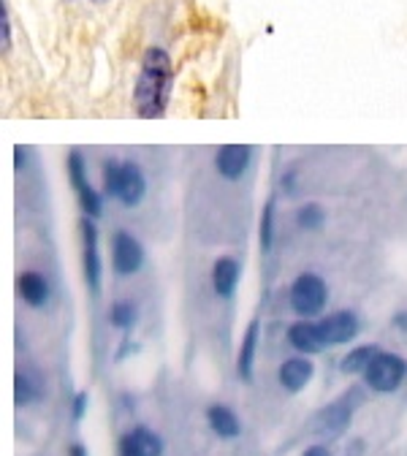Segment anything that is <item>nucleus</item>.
I'll use <instances>...</instances> for the list:
<instances>
[{
  "instance_id": "0eeeda50",
  "label": "nucleus",
  "mask_w": 407,
  "mask_h": 456,
  "mask_svg": "<svg viewBox=\"0 0 407 456\" xmlns=\"http://www.w3.org/2000/svg\"><path fill=\"white\" fill-rule=\"evenodd\" d=\"M318 326L326 346H345V342H351L359 334V318L351 310H337L318 321Z\"/></svg>"
},
{
  "instance_id": "aec40b11",
  "label": "nucleus",
  "mask_w": 407,
  "mask_h": 456,
  "mask_svg": "<svg viewBox=\"0 0 407 456\" xmlns=\"http://www.w3.org/2000/svg\"><path fill=\"white\" fill-rule=\"evenodd\" d=\"M297 220H299V225H302V228H307V232H318V228L326 223V212H323V207H321V204L310 201V204L299 207Z\"/></svg>"
},
{
  "instance_id": "b1692460",
  "label": "nucleus",
  "mask_w": 407,
  "mask_h": 456,
  "mask_svg": "<svg viewBox=\"0 0 407 456\" xmlns=\"http://www.w3.org/2000/svg\"><path fill=\"white\" fill-rule=\"evenodd\" d=\"M0 30H4V52L9 46V17H6V0L0 4Z\"/></svg>"
},
{
  "instance_id": "f03ea898",
  "label": "nucleus",
  "mask_w": 407,
  "mask_h": 456,
  "mask_svg": "<svg viewBox=\"0 0 407 456\" xmlns=\"http://www.w3.org/2000/svg\"><path fill=\"white\" fill-rule=\"evenodd\" d=\"M103 191L106 196L123 201L126 207L142 204L147 193V180L142 175V168L134 160H106L103 163Z\"/></svg>"
},
{
  "instance_id": "4be33fe9",
  "label": "nucleus",
  "mask_w": 407,
  "mask_h": 456,
  "mask_svg": "<svg viewBox=\"0 0 407 456\" xmlns=\"http://www.w3.org/2000/svg\"><path fill=\"white\" fill-rule=\"evenodd\" d=\"M272 242H274V201L269 199L261 215V248L272 250Z\"/></svg>"
},
{
  "instance_id": "a211bd4d",
  "label": "nucleus",
  "mask_w": 407,
  "mask_h": 456,
  "mask_svg": "<svg viewBox=\"0 0 407 456\" xmlns=\"http://www.w3.org/2000/svg\"><path fill=\"white\" fill-rule=\"evenodd\" d=\"M380 354V348L378 346H362V348H354L351 354H347L345 359H342V372L345 375H356V372H364L367 367H370V362L375 359Z\"/></svg>"
},
{
  "instance_id": "f257e3e1",
  "label": "nucleus",
  "mask_w": 407,
  "mask_h": 456,
  "mask_svg": "<svg viewBox=\"0 0 407 456\" xmlns=\"http://www.w3.org/2000/svg\"><path fill=\"white\" fill-rule=\"evenodd\" d=\"M168 90H171V61L168 54L158 46L147 49L142 74L136 82V109L142 118H163L166 103H168Z\"/></svg>"
},
{
  "instance_id": "9b49d317",
  "label": "nucleus",
  "mask_w": 407,
  "mask_h": 456,
  "mask_svg": "<svg viewBox=\"0 0 407 456\" xmlns=\"http://www.w3.org/2000/svg\"><path fill=\"white\" fill-rule=\"evenodd\" d=\"M215 166H217V171L225 180H240L248 171V166H250V147H245V144L220 147V152L215 158Z\"/></svg>"
},
{
  "instance_id": "7ed1b4c3",
  "label": "nucleus",
  "mask_w": 407,
  "mask_h": 456,
  "mask_svg": "<svg viewBox=\"0 0 407 456\" xmlns=\"http://www.w3.org/2000/svg\"><path fill=\"white\" fill-rule=\"evenodd\" d=\"M329 299V289L323 277H318L315 272H305L294 280L290 285V307H294L297 315L302 318H315L321 315V310L326 307Z\"/></svg>"
},
{
  "instance_id": "cd10ccee",
  "label": "nucleus",
  "mask_w": 407,
  "mask_h": 456,
  "mask_svg": "<svg viewBox=\"0 0 407 456\" xmlns=\"http://www.w3.org/2000/svg\"><path fill=\"white\" fill-rule=\"evenodd\" d=\"M14 155H17L14 166H17V168H22V147H17V150H14Z\"/></svg>"
},
{
  "instance_id": "6ab92c4d",
  "label": "nucleus",
  "mask_w": 407,
  "mask_h": 456,
  "mask_svg": "<svg viewBox=\"0 0 407 456\" xmlns=\"http://www.w3.org/2000/svg\"><path fill=\"white\" fill-rule=\"evenodd\" d=\"M41 396V383L36 375H25V372H17L14 378V399L17 405H28V403H36V399Z\"/></svg>"
},
{
  "instance_id": "9d476101",
  "label": "nucleus",
  "mask_w": 407,
  "mask_h": 456,
  "mask_svg": "<svg viewBox=\"0 0 407 456\" xmlns=\"http://www.w3.org/2000/svg\"><path fill=\"white\" fill-rule=\"evenodd\" d=\"M160 453H163V440L147 427H136L120 440V456H160Z\"/></svg>"
},
{
  "instance_id": "412c9836",
  "label": "nucleus",
  "mask_w": 407,
  "mask_h": 456,
  "mask_svg": "<svg viewBox=\"0 0 407 456\" xmlns=\"http://www.w3.org/2000/svg\"><path fill=\"white\" fill-rule=\"evenodd\" d=\"M136 305H131V302H118L111 307V313H109V321L118 326V329H131L134 323H136Z\"/></svg>"
},
{
  "instance_id": "dca6fc26",
  "label": "nucleus",
  "mask_w": 407,
  "mask_h": 456,
  "mask_svg": "<svg viewBox=\"0 0 407 456\" xmlns=\"http://www.w3.org/2000/svg\"><path fill=\"white\" fill-rule=\"evenodd\" d=\"M20 294L30 307H44L49 299V282L38 272H25L20 277Z\"/></svg>"
},
{
  "instance_id": "20e7f679",
  "label": "nucleus",
  "mask_w": 407,
  "mask_h": 456,
  "mask_svg": "<svg viewBox=\"0 0 407 456\" xmlns=\"http://www.w3.org/2000/svg\"><path fill=\"white\" fill-rule=\"evenodd\" d=\"M407 378V362L396 354H378L370 367L364 370V380L372 391L378 394H391L396 391Z\"/></svg>"
},
{
  "instance_id": "4468645a",
  "label": "nucleus",
  "mask_w": 407,
  "mask_h": 456,
  "mask_svg": "<svg viewBox=\"0 0 407 456\" xmlns=\"http://www.w3.org/2000/svg\"><path fill=\"white\" fill-rule=\"evenodd\" d=\"M240 272H242V266L237 258H228V256L217 258V264L212 269V285H215L217 297H223V299L234 297L237 282H240Z\"/></svg>"
},
{
  "instance_id": "bb28decb",
  "label": "nucleus",
  "mask_w": 407,
  "mask_h": 456,
  "mask_svg": "<svg viewBox=\"0 0 407 456\" xmlns=\"http://www.w3.org/2000/svg\"><path fill=\"white\" fill-rule=\"evenodd\" d=\"M71 456H87V448L77 443V445H71Z\"/></svg>"
},
{
  "instance_id": "5701e85b",
  "label": "nucleus",
  "mask_w": 407,
  "mask_h": 456,
  "mask_svg": "<svg viewBox=\"0 0 407 456\" xmlns=\"http://www.w3.org/2000/svg\"><path fill=\"white\" fill-rule=\"evenodd\" d=\"M85 411H87V394H85V391H79V394L74 396L71 413H74V419L79 421V419H85Z\"/></svg>"
},
{
  "instance_id": "f8f14e48",
  "label": "nucleus",
  "mask_w": 407,
  "mask_h": 456,
  "mask_svg": "<svg viewBox=\"0 0 407 456\" xmlns=\"http://www.w3.org/2000/svg\"><path fill=\"white\" fill-rule=\"evenodd\" d=\"M313 375H315L313 362L310 359H302V356H294V359L282 362V367H280V386L285 391H294L297 394V391H302L313 380Z\"/></svg>"
},
{
  "instance_id": "6e6552de",
  "label": "nucleus",
  "mask_w": 407,
  "mask_h": 456,
  "mask_svg": "<svg viewBox=\"0 0 407 456\" xmlns=\"http://www.w3.org/2000/svg\"><path fill=\"white\" fill-rule=\"evenodd\" d=\"M69 175H71V183L77 188V196H79V204L82 209L90 215V217H101L103 212V204H101V196L90 188L87 183V175H85V160L79 152H71L69 155Z\"/></svg>"
},
{
  "instance_id": "1a4fd4ad",
  "label": "nucleus",
  "mask_w": 407,
  "mask_h": 456,
  "mask_svg": "<svg viewBox=\"0 0 407 456\" xmlns=\"http://www.w3.org/2000/svg\"><path fill=\"white\" fill-rule=\"evenodd\" d=\"M82 242H85V277L93 294H101V253H98V228L90 217L82 220Z\"/></svg>"
},
{
  "instance_id": "2eb2a0df",
  "label": "nucleus",
  "mask_w": 407,
  "mask_h": 456,
  "mask_svg": "<svg viewBox=\"0 0 407 456\" xmlns=\"http://www.w3.org/2000/svg\"><path fill=\"white\" fill-rule=\"evenodd\" d=\"M207 421H209L212 432L217 437H223V440H234L242 432V424H240L237 413L231 411V408H225V405H212L207 411Z\"/></svg>"
},
{
  "instance_id": "f3484780",
  "label": "nucleus",
  "mask_w": 407,
  "mask_h": 456,
  "mask_svg": "<svg viewBox=\"0 0 407 456\" xmlns=\"http://www.w3.org/2000/svg\"><path fill=\"white\" fill-rule=\"evenodd\" d=\"M258 331H261V323L253 321L245 331V339H242V348H240V362H237V370H240V378L242 380H250L253 378V364H256V348H258Z\"/></svg>"
},
{
  "instance_id": "ddd939ff",
  "label": "nucleus",
  "mask_w": 407,
  "mask_h": 456,
  "mask_svg": "<svg viewBox=\"0 0 407 456\" xmlns=\"http://www.w3.org/2000/svg\"><path fill=\"white\" fill-rule=\"evenodd\" d=\"M288 342L294 346L299 354H318L323 351V337H321V326L313 321H299L288 329Z\"/></svg>"
},
{
  "instance_id": "423d86ee",
  "label": "nucleus",
  "mask_w": 407,
  "mask_h": 456,
  "mask_svg": "<svg viewBox=\"0 0 407 456\" xmlns=\"http://www.w3.org/2000/svg\"><path fill=\"white\" fill-rule=\"evenodd\" d=\"M111 261L118 274H136L144 264V248L128 232H118L111 240Z\"/></svg>"
},
{
  "instance_id": "a878e982",
  "label": "nucleus",
  "mask_w": 407,
  "mask_h": 456,
  "mask_svg": "<svg viewBox=\"0 0 407 456\" xmlns=\"http://www.w3.org/2000/svg\"><path fill=\"white\" fill-rule=\"evenodd\" d=\"M394 326L402 329V331H407V310H402V313L394 315Z\"/></svg>"
},
{
  "instance_id": "393cba45",
  "label": "nucleus",
  "mask_w": 407,
  "mask_h": 456,
  "mask_svg": "<svg viewBox=\"0 0 407 456\" xmlns=\"http://www.w3.org/2000/svg\"><path fill=\"white\" fill-rule=\"evenodd\" d=\"M302 456H331V451L326 445H310Z\"/></svg>"
},
{
  "instance_id": "39448f33",
  "label": "nucleus",
  "mask_w": 407,
  "mask_h": 456,
  "mask_svg": "<svg viewBox=\"0 0 407 456\" xmlns=\"http://www.w3.org/2000/svg\"><path fill=\"white\" fill-rule=\"evenodd\" d=\"M359 396H362L359 388H347L337 399V403H331L329 408H323L318 413V421H315L318 432L321 435H339V432H345L347 424H351V419H354V408L359 403Z\"/></svg>"
}]
</instances>
